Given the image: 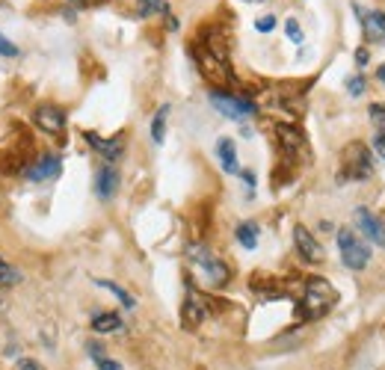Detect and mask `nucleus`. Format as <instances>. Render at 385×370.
<instances>
[{
  "label": "nucleus",
  "instance_id": "f257e3e1",
  "mask_svg": "<svg viewBox=\"0 0 385 370\" xmlns=\"http://www.w3.org/2000/svg\"><path fill=\"white\" fill-rule=\"evenodd\" d=\"M193 57H196V65H199V72H202V77L208 83H213V86H225V83L234 80L231 65H228V50L220 42H213V39L196 42Z\"/></svg>",
  "mask_w": 385,
  "mask_h": 370
},
{
  "label": "nucleus",
  "instance_id": "f03ea898",
  "mask_svg": "<svg viewBox=\"0 0 385 370\" xmlns=\"http://www.w3.org/2000/svg\"><path fill=\"white\" fill-rule=\"evenodd\" d=\"M335 302H338V291H335L326 279L311 276L306 281L303 296H299V317H303L306 323L320 320V317H326L335 308Z\"/></svg>",
  "mask_w": 385,
  "mask_h": 370
},
{
  "label": "nucleus",
  "instance_id": "7ed1b4c3",
  "mask_svg": "<svg viewBox=\"0 0 385 370\" xmlns=\"http://www.w3.org/2000/svg\"><path fill=\"white\" fill-rule=\"evenodd\" d=\"M187 258L193 261V267L199 273H202V279L211 284V288H223V284H228L231 279V270H228V264L223 258H216L211 249L205 246H190L187 249Z\"/></svg>",
  "mask_w": 385,
  "mask_h": 370
},
{
  "label": "nucleus",
  "instance_id": "20e7f679",
  "mask_svg": "<svg viewBox=\"0 0 385 370\" xmlns=\"http://www.w3.org/2000/svg\"><path fill=\"white\" fill-rule=\"evenodd\" d=\"M374 175V157L362 142H353L341 155V181H367Z\"/></svg>",
  "mask_w": 385,
  "mask_h": 370
},
{
  "label": "nucleus",
  "instance_id": "39448f33",
  "mask_svg": "<svg viewBox=\"0 0 385 370\" xmlns=\"http://www.w3.org/2000/svg\"><path fill=\"white\" fill-rule=\"evenodd\" d=\"M338 249H341V261L347 270H364V267L371 264V249L364 246V240L353 228L338 231Z\"/></svg>",
  "mask_w": 385,
  "mask_h": 370
},
{
  "label": "nucleus",
  "instance_id": "423d86ee",
  "mask_svg": "<svg viewBox=\"0 0 385 370\" xmlns=\"http://www.w3.org/2000/svg\"><path fill=\"white\" fill-rule=\"evenodd\" d=\"M211 104L220 110L225 119H234V122H246V119H252V116L258 113L255 101L231 95V92H211Z\"/></svg>",
  "mask_w": 385,
  "mask_h": 370
},
{
  "label": "nucleus",
  "instance_id": "0eeeda50",
  "mask_svg": "<svg viewBox=\"0 0 385 370\" xmlns=\"http://www.w3.org/2000/svg\"><path fill=\"white\" fill-rule=\"evenodd\" d=\"M211 314V299L202 296L196 288H187V299H184V308H181V320L184 329H199Z\"/></svg>",
  "mask_w": 385,
  "mask_h": 370
},
{
  "label": "nucleus",
  "instance_id": "6e6552de",
  "mask_svg": "<svg viewBox=\"0 0 385 370\" xmlns=\"http://www.w3.org/2000/svg\"><path fill=\"white\" fill-rule=\"evenodd\" d=\"M276 140L281 145V151L288 155V160H303L308 155V145H306V137L299 133V128L294 125H279L276 128Z\"/></svg>",
  "mask_w": 385,
  "mask_h": 370
},
{
  "label": "nucleus",
  "instance_id": "1a4fd4ad",
  "mask_svg": "<svg viewBox=\"0 0 385 370\" xmlns=\"http://www.w3.org/2000/svg\"><path fill=\"white\" fill-rule=\"evenodd\" d=\"M33 122H36V128L42 133L60 137V133L65 130V110H60L54 104H42V107H36V113H33Z\"/></svg>",
  "mask_w": 385,
  "mask_h": 370
},
{
  "label": "nucleus",
  "instance_id": "9d476101",
  "mask_svg": "<svg viewBox=\"0 0 385 370\" xmlns=\"http://www.w3.org/2000/svg\"><path fill=\"white\" fill-rule=\"evenodd\" d=\"M60 172H62V157H60V155H42V157L33 160V166L24 172V178H27L30 184H39V181L57 178Z\"/></svg>",
  "mask_w": 385,
  "mask_h": 370
},
{
  "label": "nucleus",
  "instance_id": "9b49d317",
  "mask_svg": "<svg viewBox=\"0 0 385 370\" xmlns=\"http://www.w3.org/2000/svg\"><path fill=\"white\" fill-rule=\"evenodd\" d=\"M353 220H356V228H359V231L364 234L367 240H371V243H376V246H382V249H385V223L379 220L376 213H371L367 208H359V211H356V216H353Z\"/></svg>",
  "mask_w": 385,
  "mask_h": 370
},
{
  "label": "nucleus",
  "instance_id": "f8f14e48",
  "mask_svg": "<svg viewBox=\"0 0 385 370\" xmlns=\"http://www.w3.org/2000/svg\"><path fill=\"white\" fill-rule=\"evenodd\" d=\"M294 246L299 252V258L308 261V264H320L323 261V246L314 240V234L306 225H296L294 228Z\"/></svg>",
  "mask_w": 385,
  "mask_h": 370
},
{
  "label": "nucleus",
  "instance_id": "ddd939ff",
  "mask_svg": "<svg viewBox=\"0 0 385 370\" xmlns=\"http://www.w3.org/2000/svg\"><path fill=\"white\" fill-rule=\"evenodd\" d=\"M83 137H87V142H89L104 160H119L122 151H125V140H122V137H116V140H101V137H98V133H92V130H87Z\"/></svg>",
  "mask_w": 385,
  "mask_h": 370
},
{
  "label": "nucleus",
  "instance_id": "4468645a",
  "mask_svg": "<svg viewBox=\"0 0 385 370\" xmlns=\"http://www.w3.org/2000/svg\"><path fill=\"white\" fill-rule=\"evenodd\" d=\"M116 190H119V172L113 169V166H101V169L95 172V193L101 201H110L116 196Z\"/></svg>",
  "mask_w": 385,
  "mask_h": 370
},
{
  "label": "nucleus",
  "instance_id": "2eb2a0df",
  "mask_svg": "<svg viewBox=\"0 0 385 370\" xmlns=\"http://www.w3.org/2000/svg\"><path fill=\"white\" fill-rule=\"evenodd\" d=\"M359 12V21L364 27V36L367 39H382L385 42V15L382 12H374V9H362V6H353Z\"/></svg>",
  "mask_w": 385,
  "mask_h": 370
},
{
  "label": "nucleus",
  "instance_id": "dca6fc26",
  "mask_svg": "<svg viewBox=\"0 0 385 370\" xmlns=\"http://www.w3.org/2000/svg\"><path fill=\"white\" fill-rule=\"evenodd\" d=\"M216 157H220L223 172H228V175H238V172H240V166H238V148H234V140L223 137L220 142H216Z\"/></svg>",
  "mask_w": 385,
  "mask_h": 370
},
{
  "label": "nucleus",
  "instance_id": "f3484780",
  "mask_svg": "<svg viewBox=\"0 0 385 370\" xmlns=\"http://www.w3.org/2000/svg\"><path fill=\"white\" fill-rule=\"evenodd\" d=\"M125 323H122V317L116 314V311H101V314H95L92 317V332L98 335H110V332H119Z\"/></svg>",
  "mask_w": 385,
  "mask_h": 370
},
{
  "label": "nucleus",
  "instance_id": "a211bd4d",
  "mask_svg": "<svg viewBox=\"0 0 385 370\" xmlns=\"http://www.w3.org/2000/svg\"><path fill=\"white\" fill-rule=\"evenodd\" d=\"M95 284H98V288H104V291H110L116 299H119L122 302V305L125 308H133V305H137V299H133L125 288H122V284H116V281H107V279H95Z\"/></svg>",
  "mask_w": 385,
  "mask_h": 370
},
{
  "label": "nucleus",
  "instance_id": "6ab92c4d",
  "mask_svg": "<svg viewBox=\"0 0 385 370\" xmlns=\"http://www.w3.org/2000/svg\"><path fill=\"white\" fill-rule=\"evenodd\" d=\"M258 225L255 223H240L238 225V243L243 246V249H255L258 246Z\"/></svg>",
  "mask_w": 385,
  "mask_h": 370
},
{
  "label": "nucleus",
  "instance_id": "aec40b11",
  "mask_svg": "<svg viewBox=\"0 0 385 370\" xmlns=\"http://www.w3.org/2000/svg\"><path fill=\"white\" fill-rule=\"evenodd\" d=\"M15 284H21L18 267H12L9 261H4V255H0V288H15Z\"/></svg>",
  "mask_w": 385,
  "mask_h": 370
},
{
  "label": "nucleus",
  "instance_id": "412c9836",
  "mask_svg": "<svg viewBox=\"0 0 385 370\" xmlns=\"http://www.w3.org/2000/svg\"><path fill=\"white\" fill-rule=\"evenodd\" d=\"M166 119H169V104H163L157 113H155V119H152V140L160 145L163 137H166Z\"/></svg>",
  "mask_w": 385,
  "mask_h": 370
},
{
  "label": "nucleus",
  "instance_id": "4be33fe9",
  "mask_svg": "<svg viewBox=\"0 0 385 370\" xmlns=\"http://www.w3.org/2000/svg\"><path fill=\"white\" fill-rule=\"evenodd\" d=\"M152 12H160V15H169V6H166V0H140V15L145 18V15Z\"/></svg>",
  "mask_w": 385,
  "mask_h": 370
},
{
  "label": "nucleus",
  "instance_id": "5701e85b",
  "mask_svg": "<svg viewBox=\"0 0 385 370\" xmlns=\"http://www.w3.org/2000/svg\"><path fill=\"white\" fill-rule=\"evenodd\" d=\"M284 30H288V39H291L294 45H303V30H299L296 18H288V24H284Z\"/></svg>",
  "mask_w": 385,
  "mask_h": 370
},
{
  "label": "nucleus",
  "instance_id": "b1692460",
  "mask_svg": "<svg viewBox=\"0 0 385 370\" xmlns=\"http://www.w3.org/2000/svg\"><path fill=\"white\" fill-rule=\"evenodd\" d=\"M374 151H376V157L385 160V128H379V130L374 133Z\"/></svg>",
  "mask_w": 385,
  "mask_h": 370
},
{
  "label": "nucleus",
  "instance_id": "393cba45",
  "mask_svg": "<svg viewBox=\"0 0 385 370\" xmlns=\"http://www.w3.org/2000/svg\"><path fill=\"white\" fill-rule=\"evenodd\" d=\"M87 352L92 356V361H98V359H104V356H107L104 344H98V341H89V344H87Z\"/></svg>",
  "mask_w": 385,
  "mask_h": 370
},
{
  "label": "nucleus",
  "instance_id": "a878e982",
  "mask_svg": "<svg viewBox=\"0 0 385 370\" xmlns=\"http://www.w3.org/2000/svg\"><path fill=\"white\" fill-rule=\"evenodd\" d=\"M273 27H276V15H264V18L255 21V30H258V33H270Z\"/></svg>",
  "mask_w": 385,
  "mask_h": 370
},
{
  "label": "nucleus",
  "instance_id": "bb28decb",
  "mask_svg": "<svg viewBox=\"0 0 385 370\" xmlns=\"http://www.w3.org/2000/svg\"><path fill=\"white\" fill-rule=\"evenodd\" d=\"M367 116H371V122L385 125V104H374L371 110H367Z\"/></svg>",
  "mask_w": 385,
  "mask_h": 370
},
{
  "label": "nucleus",
  "instance_id": "cd10ccee",
  "mask_svg": "<svg viewBox=\"0 0 385 370\" xmlns=\"http://www.w3.org/2000/svg\"><path fill=\"white\" fill-rule=\"evenodd\" d=\"M347 89H350V95H362L364 92V77H350Z\"/></svg>",
  "mask_w": 385,
  "mask_h": 370
},
{
  "label": "nucleus",
  "instance_id": "c85d7f7f",
  "mask_svg": "<svg viewBox=\"0 0 385 370\" xmlns=\"http://www.w3.org/2000/svg\"><path fill=\"white\" fill-rule=\"evenodd\" d=\"M95 367H98V370H125V367H122L119 361H116V359H107V356H104V359H98V361H95Z\"/></svg>",
  "mask_w": 385,
  "mask_h": 370
},
{
  "label": "nucleus",
  "instance_id": "c756f323",
  "mask_svg": "<svg viewBox=\"0 0 385 370\" xmlns=\"http://www.w3.org/2000/svg\"><path fill=\"white\" fill-rule=\"evenodd\" d=\"M0 54H4V57H15L18 50H15V45H12V42H6L4 36H0Z\"/></svg>",
  "mask_w": 385,
  "mask_h": 370
},
{
  "label": "nucleus",
  "instance_id": "7c9ffc66",
  "mask_svg": "<svg viewBox=\"0 0 385 370\" xmlns=\"http://www.w3.org/2000/svg\"><path fill=\"white\" fill-rule=\"evenodd\" d=\"M18 370H45V367H42L36 359H21V361H18Z\"/></svg>",
  "mask_w": 385,
  "mask_h": 370
},
{
  "label": "nucleus",
  "instance_id": "2f4dec72",
  "mask_svg": "<svg viewBox=\"0 0 385 370\" xmlns=\"http://www.w3.org/2000/svg\"><path fill=\"white\" fill-rule=\"evenodd\" d=\"M367 57H371V54H367V47H359V50H356V60H359V65H367Z\"/></svg>",
  "mask_w": 385,
  "mask_h": 370
},
{
  "label": "nucleus",
  "instance_id": "473e14b6",
  "mask_svg": "<svg viewBox=\"0 0 385 370\" xmlns=\"http://www.w3.org/2000/svg\"><path fill=\"white\" fill-rule=\"evenodd\" d=\"M240 175H243V181H246V187L252 190V187H255V175H252V172H240Z\"/></svg>",
  "mask_w": 385,
  "mask_h": 370
},
{
  "label": "nucleus",
  "instance_id": "72a5a7b5",
  "mask_svg": "<svg viewBox=\"0 0 385 370\" xmlns=\"http://www.w3.org/2000/svg\"><path fill=\"white\" fill-rule=\"evenodd\" d=\"M379 80L385 83V65H382V69H379Z\"/></svg>",
  "mask_w": 385,
  "mask_h": 370
},
{
  "label": "nucleus",
  "instance_id": "f704fd0d",
  "mask_svg": "<svg viewBox=\"0 0 385 370\" xmlns=\"http://www.w3.org/2000/svg\"><path fill=\"white\" fill-rule=\"evenodd\" d=\"M246 4H264V0H246Z\"/></svg>",
  "mask_w": 385,
  "mask_h": 370
}]
</instances>
